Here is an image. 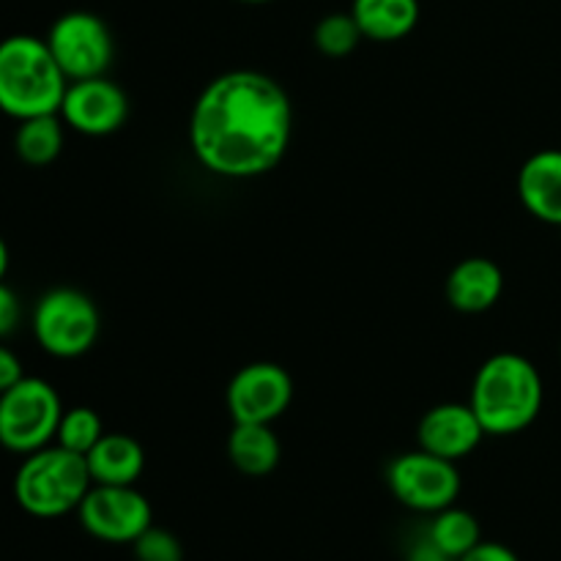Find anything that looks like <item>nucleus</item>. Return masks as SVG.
Instances as JSON below:
<instances>
[{"label":"nucleus","mask_w":561,"mask_h":561,"mask_svg":"<svg viewBox=\"0 0 561 561\" xmlns=\"http://www.w3.org/2000/svg\"><path fill=\"white\" fill-rule=\"evenodd\" d=\"M294 135V104L274 77L233 69L214 77L190 115L197 162L222 179H257L283 162Z\"/></svg>","instance_id":"f257e3e1"},{"label":"nucleus","mask_w":561,"mask_h":561,"mask_svg":"<svg viewBox=\"0 0 561 561\" xmlns=\"http://www.w3.org/2000/svg\"><path fill=\"white\" fill-rule=\"evenodd\" d=\"M469 405L488 436L524 433L542 409L540 373L526 356L513 351L493 354L477 370Z\"/></svg>","instance_id":"f03ea898"},{"label":"nucleus","mask_w":561,"mask_h":561,"mask_svg":"<svg viewBox=\"0 0 561 561\" xmlns=\"http://www.w3.org/2000/svg\"><path fill=\"white\" fill-rule=\"evenodd\" d=\"M69 80L47 38L16 33L0 42V110L16 121L58 113Z\"/></svg>","instance_id":"7ed1b4c3"},{"label":"nucleus","mask_w":561,"mask_h":561,"mask_svg":"<svg viewBox=\"0 0 561 561\" xmlns=\"http://www.w3.org/2000/svg\"><path fill=\"white\" fill-rule=\"evenodd\" d=\"M91 485L85 455L49 444L25 455L14 474V499L33 518H64L77 513Z\"/></svg>","instance_id":"20e7f679"},{"label":"nucleus","mask_w":561,"mask_h":561,"mask_svg":"<svg viewBox=\"0 0 561 561\" xmlns=\"http://www.w3.org/2000/svg\"><path fill=\"white\" fill-rule=\"evenodd\" d=\"M33 337L58 359H77L93 348L102 329L99 307L77 288H49L33 307Z\"/></svg>","instance_id":"39448f33"},{"label":"nucleus","mask_w":561,"mask_h":561,"mask_svg":"<svg viewBox=\"0 0 561 561\" xmlns=\"http://www.w3.org/2000/svg\"><path fill=\"white\" fill-rule=\"evenodd\" d=\"M64 403L44 378H22L0 394V447L31 455L49 447L58 433Z\"/></svg>","instance_id":"423d86ee"},{"label":"nucleus","mask_w":561,"mask_h":561,"mask_svg":"<svg viewBox=\"0 0 561 561\" xmlns=\"http://www.w3.org/2000/svg\"><path fill=\"white\" fill-rule=\"evenodd\" d=\"M387 485L403 507L420 515H436L453 507L460 496V471L453 460L416 449L389 463Z\"/></svg>","instance_id":"0eeeda50"},{"label":"nucleus","mask_w":561,"mask_h":561,"mask_svg":"<svg viewBox=\"0 0 561 561\" xmlns=\"http://www.w3.org/2000/svg\"><path fill=\"white\" fill-rule=\"evenodd\" d=\"M47 47L69 82L107 75L115 58V42L107 22L91 11L60 14L47 33Z\"/></svg>","instance_id":"6e6552de"},{"label":"nucleus","mask_w":561,"mask_h":561,"mask_svg":"<svg viewBox=\"0 0 561 561\" xmlns=\"http://www.w3.org/2000/svg\"><path fill=\"white\" fill-rule=\"evenodd\" d=\"M77 518L93 540L131 546L153 526V510L135 485H91L77 507Z\"/></svg>","instance_id":"1a4fd4ad"},{"label":"nucleus","mask_w":561,"mask_h":561,"mask_svg":"<svg viewBox=\"0 0 561 561\" xmlns=\"http://www.w3.org/2000/svg\"><path fill=\"white\" fill-rule=\"evenodd\" d=\"M294 400V381L288 370L274 362H252L244 365L228 383L230 420L252 422V425H272L288 411Z\"/></svg>","instance_id":"9d476101"},{"label":"nucleus","mask_w":561,"mask_h":561,"mask_svg":"<svg viewBox=\"0 0 561 561\" xmlns=\"http://www.w3.org/2000/svg\"><path fill=\"white\" fill-rule=\"evenodd\" d=\"M58 115L69 129L88 137L118 131L129 118V96L107 75L69 82Z\"/></svg>","instance_id":"9b49d317"},{"label":"nucleus","mask_w":561,"mask_h":561,"mask_svg":"<svg viewBox=\"0 0 561 561\" xmlns=\"http://www.w3.org/2000/svg\"><path fill=\"white\" fill-rule=\"evenodd\" d=\"M485 427L477 420L469 403H442L433 405L416 427L420 449L447 458L453 463L469 458L485 438Z\"/></svg>","instance_id":"f8f14e48"},{"label":"nucleus","mask_w":561,"mask_h":561,"mask_svg":"<svg viewBox=\"0 0 561 561\" xmlns=\"http://www.w3.org/2000/svg\"><path fill=\"white\" fill-rule=\"evenodd\" d=\"M520 203L540 222L561 225V151L546 148L531 153L518 173Z\"/></svg>","instance_id":"ddd939ff"},{"label":"nucleus","mask_w":561,"mask_h":561,"mask_svg":"<svg viewBox=\"0 0 561 561\" xmlns=\"http://www.w3.org/2000/svg\"><path fill=\"white\" fill-rule=\"evenodd\" d=\"M504 272L491 257H466L449 272L447 301L458 312H485L502 299Z\"/></svg>","instance_id":"4468645a"},{"label":"nucleus","mask_w":561,"mask_h":561,"mask_svg":"<svg viewBox=\"0 0 561 561\" xmlns=\"http://www.w3.org/2000/svg\"><path fill=\"white\" fill-rule=\"evenodd\" d=\"M85 463L93 485H135L146 469V453L126 433H104Z\"/></svg>","instance_id":"2eb2a0df"},{"label":"nucleus","mask_w":561,"mask_h":561,"mask_svg":"<svg viewBox=\"0 0 561 561\" xmlns=\"http://www.w3.org/2000/svg\"><path fill=\"white\" fill-rule=\"evenodd\" d=\"M362 36L373 42H398L420 22V0H354L351 5Z\"/></svg>","instance_id":"dca6fc26"},{"label":"nucleus","mask_w":561,"mask_h":561,"mask_svg":"<svg viewBox=\"0 0 561 561\" xmlns=\"http://www.w3.org/2000/svg\"><path fill=\"white\" fill-rule=\"evenodd\" d=\"M228 458L241 474L266 477L277 469L283 447L272 425L233 422V431L228 436Z\"/></svg>","instance_id":"f3484780"},{"label":"nucleus","mask_w":561,"mask_h":561,"mask_svg":"<svg viewBox=\"0 0 561 561\" xmlns=\"http://www.w3.org/2000/svg\"><path fill=\"white\" fill-rule=\"evenodd\" d=\"M425 537L433 542L438 553L447 561H460L474 546L482 542L480 520L460 507H447L442 513L431 515L425 526Z\"/></svg>","instance_id":"a211bd4d"},{"label":"nucleus","mask_w":561,"mask_h":561,"mask_svg":"<svg viewBox=\"0 0 561 561\" xmlns=\"http://www.w3.org/2000/svg\"><path fill=\"white\" fill-rule=\"evenodd\" d=\"M64 140V118L58 113L33 115V118L20 121V126H16L14 151L25 164L44 168V164L55 162L60 157Z\"/></svg>","instance_id":"6ab92c4d"},{"label":"nucleus","mask_w":561,"mask_h":561,"mask_svg":"<svg viewBox=\"0 0 561 561\" xmlns=\"http://www.w3.org/2000/svg\"><path fill=\"white\" fill-rule=\"evenodd\" d=\"M104 436L102 416L88 405H75V409H64L60 416L58 433H55V444L77 455H88Z\"/></svg>","instance_id":"aec40b11"},{"label":"nucleus","mask_w":561,"mask_h":561,"mask_svg":"<svg viewBox=\"0 0 561 561\" xmlns=\"http://www.w3.org/2000/svg\"><path fill=\"white\" fill-rule=\"evenodd\" d=\"M362 38L365 36H362L359 25H356L351 11L327 14L316 25V33H312V42H316L318 53L329 55V58H345V55H351L359 47Z\"/></svg>","instance_id":"412c9836"},{"label":"nucleus","mask_w":561,"mask_h":561,"mask_svg":"<svg viewBox=\"0 0 561 561\" xmlns=\"http://www.w3.org/2000/svg\"><path fill=\"white\" fill-rule=\"evenodd\" d=\"M131 548H135L137 561H184V548H181L179 537L162 526H148L131 542Z\"/></svg>","instance_id":"4be33fe9"},{"label":"nucleus","mask_w":561,"mask_h":561,"mask_svg":"<svg viewBox=\"0 0 561 561\" xmlns=\"http://www.w3.org/2000/svg\"><path fill=\"white\" fill-rule=\"evenodd\" d=\"M22 321V305L20 296L9 288L5 283H0V340L14 334L20 329Z\"/></svg>","instance_id":"5701e85b"},{"label":"nucleus","mask_w":561,"mask_h":561,"mask_svg":"<svg viewBox=\"0 0 561 561\" xmlns=\"http://www.w3.org/2000/svg\"><path fill=\"white\" fill-rule=\"evenodd\" d=\"M460 561H520V559L518 553H515L510 546H504V542L482 540L480 546L471 548V551Z\"/></svg>","instance_id":"b1692460"},{"label":"nucleus","mask_w":561,"mask_h":561,"mask_svg":"<svg viewBox=\"0 0 561 561\" xmlns=\"http://www.w3.org/2000/svg\"><path fill=\"white\" fill-rule=\"evenodd\" d=\"M22 378H25V373H22L20 356L5 348V345H0V394L14 387V383H20Z\"/></svg>","instance_id":"393cba45"},{"label":"nucleus","mask_w":561,"mask_h":561,"mask_svg":"<svg viewBox=\"0 0 561 561\" xmlns=\"http://www.w3.org/2000/svg\"><path fill=\"white\" fill-rule=\"evenodd\" d=\"M5 272H9V247H5L3 236H0V283H3Z\"/></svg>","instance_id":"a878e982"},{"label":"nucleus","mask_w":561,"mask_h":561,"mask_svg":"<svg viewBox=\"0 0 561 561\" xmlns=\"http://www.w3.org/2000/svg\"><path fill=\"white\" fill-rule=\"evenodd\" d=\"M241 3H272V0H241Z\"/></svg>","instance_id":"bb28decb"}]
</instances>
